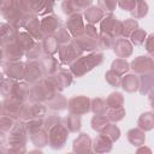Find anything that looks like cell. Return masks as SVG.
Segmentation results:
<instances>
[{
    "instance_id": "33",
    "label": "cell",
    "mask_w": 154,
    "mask_h": 154,
    "mask_svg": "<svg viewBox=\"0 0 154 154\" xmlns=\"http://www.w3.org/2000/svg\"><path fill=\"white\" fill-rule=\"evenodd\" d=\"M65 125L69 131H77L81 128V118L79 116L76 114H70L66 119H65Z\"/></svg>"
},
{
    "instance_id": "14",
    "label": "cell",
    "mask_w": 154,
    "mask_h": 154,
    "mask_svg": "<svg viewBox=\"0 0 154 154\" xmlns=\"http://www.w3.org/2000/svg\"><path fill=\"white\" fill-rule=\"evenodd\" d=\"M93 0H65L63 2V11L71 16L73 13H78L81 10L87 8L91 4Z\"/></svg>"
},
{
    "instance_id": "3",
    "label": "cell",
    "mask_w": 154,
    "mask_h": 154,
    "mask_svg": "<svg viewBox=\"0 0 154 154\" xmlns=\"http://www.w3.org/2000/svg\"><path fill=\"white\" fill-rule=\"evenodd\" d=\"M75 41L82 51H91V49L96 48V45H97L96 29L93 26V24L87 25L83 29V31L76 36Z\"/></svg>"
},
{
    "instance_id": "43",
    "label": "cell",
    "mask_w": 154,
    "mask_h": 154,
    "mask_svg": "<svg viewBox=\"0 0 154 154\" xmlns=\"http://www.w3.org/2000/svg\"><path fill=\"white\" fill-rule=\"evenodd\" d=\"M106 81H107V83H109L112 87H114V88H117V87H119L120 85V81H122V78H120V75H118L117 72H114L113 70H109L107 73H106Z\"/></svg>"
},
{
    "instance_id": "24",
    "label": "cell",
    "mask_w": 154,
    "mask_h": 154,
    "mask_svg": "<svg viewBox=\"0 0 154 154\" xmlns=\"http://www.w3.org/2000/svg\"><path fill=\"white\" fill-rule=\"evenodd\" d=\"M111 143H112V141L108 137H106L103 134H101L94 141V150H96V152H108V150H111Z\"/></svg>"
},
{
    "instance_id": "40",
    "label": "cell",
    "mask_w": 154,
    "mask_h": 154,
    "mask_svg": "<svg viewBox=\"0 0 154 154\" xmlns=\"http://www.w3.org/2000/svg\"><path fill=\"white\" fill-rule=\"evenodd\" d=\"M125 116V111L122 107H117V108H109L108 113H107V118L109 120H113V122H118L120 119H123V117Z\"/></svg>"
},
{
    "instance_id": "47",
    "label": "cell",
    "mask_w": 154,
    "mask_h": 154,
    "mask_svg": "<svg viewBox=\"0 0 154 154\" xmlns=\"http://www.w3.org/2000/svg\"><path fill=\"white\" fill-rule=\"evenodd\" d=\"M17 0H0V12L4 14L7 10H10L12 6H14Z\"/></svg>"
},
{
    "instance_id": "13",
    "label": "cell",
    "mask_w": 154,
    "mask_h": 154,
    "mask_svg": "<svg viewBox=\"0 0 154 154\" xmlns=\"http://www.w3.org/2000/svg\"><path fill=\"white\" fill-rule=\"evenodd\" d=\"M24 70H25V65L17 61H8L5 67L4 71L5 73L8 76V78L12 79H22L24 78Z\"/></svg>"
},
{
    "instance_id": "42",
    "label": "cell",
    "mask_w": 154,
    "mask_h": 154,
    "mask_svg": "<svg viewBox=\"0 0 154 154\" xmlns=\"http://www.w3.org/2000/svg\"><path fill=\"white\" fill-rule=\"evenodd\" d=\"M14 118H11L8 116H4L0 117V130L1 131H8L12 130V128L14 126Z\"/></svg>"
},
{
    "instance_id": "23",
    "label": "cell",
    "mask_w": 154,
    "mask_h": 154,
    "mask_svg": "<svg viewBox=\"0 0 154 154\" xmlns=\"http://www.w3.org/2000/svg\"><path fill=\"white\" fill-rule=\"evenodd\" d=\"M90 138L87 134H81V136L73 143L75 152H89L90 150Z\"/></svg>"
},
{
    "instance_id": "37",
    "label": "cell",
    "mask_w": 154,
    "mask_h": 154,
    "mask_svg": "<svg viewBox=\"0 0 154 154\" xmlns=\"http://www.w3.org/2000/svg\"><path fill=\"white\" fill-rule=\"evenodd\" d=\"M112 70L114 72H117L118 75H123L124 72H126L129 70V65L124 58H118L117 60H114L112 63Z\"/></svg>"
},
{
    "instance_id": "26",
    "label": "cell",
    "mask_w": 154,
    "mask_h": 154,
    "mask_svg": "<svg viewBox=\"0 0 154 154\" xmlns=\"http://www.w3.org/2000/svg\"><path fill=\"white\" fill-rule=\"evenodd\" d=\"M41 64H42V67L45 70V73L52 75L58 70V60L55 58H53L52 55L46 54V57L41 60Z\"/></svg>"
},
{
    "instance_id": "29",
    "label": "cell",
    "mask_w": 154,
    "mask_h": 154,
    "mask_svg": "<svg viewBox=\"0 0 154 154\" xmlns=\"http://www.w3.org/2000/svg\"><path fill=\"white\" fill-rule=\"evenodd\" d=\"M128 138L129 141L134 144V146H141L143 142H144V132L141 131L140 129H132L128 132Z\"/></svg>"
},
{
    "instance_id": "28",
    "label": "cell",
    "mask_w": 154,
    "mask_h": 154,
    "mask_svg": "<svg viewBox=\"0 0 154 154\" xmlns=\"http://www.w3.org/2000/svg\"><path fill=\"white\" fill-rule=\"evenodd\" d=\"M148 12V6L143 0H136V4L134 6V8L131 10V14L135 17V19L137 18H142L143 16H146Z\"/></svg>"
},
{
    "instance_id": "11",
    "label": "cell",
    "mask_w": 154,
    "mask_h": 154,
    "mask_svg": "<svg viewBox=\"0 0 154 154\" xmlns=\"http://www.w3.org/2000/svg\"><path fill=\"white\" fill-rule=\"evenodd\" d=\"M40 26H41V31H42L43 37L45 36H53L54 32L60 28V20L55 16H48L40 22Z\"/></svg>"
},
{
    "instance_id": "1",
    "label": "cell",
    "mask_w": 154,
    "mask_h": 154,
    "mask_svg": "<svg viewBox=\"0 0 154 154\" xmlns=\"http://www.w3.org/2000/svg\"><path fill=\"white\" fill-rule=\"evenodd\" d=\"M102 53H91L87 57H79L78 59H76L72 64H71V72L77 76L81 77L83 76L85 72L90 71L95 65H99L102 63Z\"/></svg>"
},
{
    "instance_id": "46",
    "label": "cell",
    "mask_w": 154,
    "mask_h": 154,
    "mask_svg": "<svg viewBox=\"0 0 154 154\" xmlns=\"http://www.w3.org/2000/svg\"><path fill=\"white\" fill-rule=\"evenodd\" d=\"M117 4L124 11H131L136 4V0H117Z\"/></svg>"
},
{
    "instance_id": "34",
    "label": "cell",
    "mask_w": 154,
    "mask_h": 154,
    "mask_svg": "<svg viewBox=\"0 0 154 154\" xmlns=\"http://www.w3.org/2000/svg\"><path fill=\"white\" fill-rule=\"evenodd\" d=\"M137 29V22L135 19H128L125 22H122V35L128 37L130 36L135 30Z\"/></svg>"
},
{
    "instance_id": "16",
    "label": "cell",
    "mask_w": 154,
    "mask_h": 154,
    "mask_svg": "<svg viewBox=\"0 0 154 154\" xmlns=\"http://www.w3.org/2000/svg\"><path fill=\"white\" fill-rule=\"evenodd\" d=\"M18 32L16 31V28H13L10 24H0V43L1 46H6L8 43H12L16 41Z\"/></svg>"
},
{
    "instance_id": "39",
    "label": "cell",
    "mask_w": 154,
    "mask_h": 154,
    "mask_svg": "<svg viewBox=\"0 0 154 154\" xmlns=\"http://www.w3.org/2000/svg\"><path fill=\"white\" fill-rule=\"evenodd\" d=\"M93 103L90 105L91 106V109L95 114H103L106 113L107 111V106H106V101L102 100V99H94L91 101Z\"/></svg>"
},
{
    "instance_id": "49",
    "label": "cell",
    "mask_w": 154,
    "mask_h": 154,
    "mask_svg": "<svg viewBox=\"0 0 154 154\" xmlns=\"http://www.w3.org/2000/svg\"><path fill=\"white\" fill-rule=\"evenodd\" d=\"M0 113H1V103H0Z\"/></svg>"
},
{
    "instance_id": "8",
    "label": "cell",
    "mask_w": 154,
    "mask_h": 154,
    "mask_svg": "<svg viewBox=\"0 0 154 154\" xmlns=\"http://www.w3.org/2000/svg\"><path fill=\"white\" fill-rule=\"evenodd\" d=\"M67 108L72 114L81 116L83 113H87L90 108V100L85 96H75L67 101Z\"/></svg>"
},
{
    "instance_id": "18",
    "label": "cell",
    "mask_w": 154,
    "mask_h": 154,
    "mask_svg": "<svg viewBox=\"0 0 154 154\" xmlns=\"http://www.w3.org/2000/svg\"><path fill=\"white\" fill-rule=\"evenodd\" d=\"M24 26L26 28L28 34H29L32 38H35V40L43 38V35H42V31H41V26H40V20H38L37 18H35V17L30 18V19L25 23Z\"/></svg>"
},
{
    "instance_id": "45",
    "label": "cell",
    "mask_w": 154,
    "mask_h": 154,
    "mask_svg": "<svg viewBox=\"0 0 154 154\" xmlns=\"http://www.w3.org/2000/svg\"><path fill=\"white\" fill-rule=\"evenodd\" d=\"M130 36H131L132 42L135 45H141V43H143L146 41V32L142 29H136Z\"/></svg>"
},
{
    "instance_id": "50",
    "label": "cell",
    "mask_w": 154,
    "mask_h": 154,
    "mask_svg": "<svg viewBox=\"0 0 154 154\" xmlns=\"http://www.w3.org/2000/svg\"><path fill=\"white\" fill-rule=\"evenodd\" d=\"M0 63H1V61H0Z\"/></svg>"
},
{
    "instance_id": "7",
    "label": "cell",
    "mask_w": 154,
    "mask_h": 154,
    "mask_svg": "<svg viewBox=\"0 0 154 154\" xmlns=\"http://www.w3.org/2000/svg\"><path fill=\"white\" fill-rule=\"evenodd\" d=\"M101 32L111 35L113 38H118L122 35V22L112 14L106 16L101 23Z\"/></svg>"
},
{
    "instance_id": "48",
    "label": "cell",
    "mask_w": 154,
    "mask_h": 154,
    "mask_svg": "<svg viewBox=\"0 0 154 154\" xmlns=\"http://www.w3.org/2000/svg\"><path fill=\"white\" fill-rule=\"evenodd\" d=\"M152 38H153V36L150 35L149 37H148V40H147V51L152 54Z\"/></svg>"
},
{
    "instance_id": "22",
    "label": "cell",
    "mask_w": 154,
    "mask_h": 154,
    "mask_svg": "<svg viewBox=\"0 0 154 154\" xmlns=\"http://www.w3.org/2000/svg\"><path fill=\"white\" fill-rule=\"evenodd\" d=\"M41 46H42L45 54H47V55H52L55 52H58V49H59V45H58L57 40L54 38V36H45Z\"/></svg>"
},
{
    "instance_id": "5",
    "label": "cell",
    "mask_w": 154,
    "mask_h": 154,
    "mask_svg": "<svg viewBox=\"0 0 154 154\" xmlns=\"http://www.w3.org/2000/svg\"><path fill=\"white\" fill-rule=\"evenodd\" d=\"M46 106H43L41 102H34V103H26L22 105L20 112H19V118L23 120H35V119H41L46 114Z\"/></svg>"
},
{
    "instance_id": "44",
    "label": "cell",
    "mask_w": 154,
    "mask_h": 154,
    "mask_svg": "<svg viewBox=\"0 0 154 154\" xmlns=\"http://www.w3.org/2000/svg\"><path fill=\"white\" fill-rule=\"evenodd\" d=\"M117 0H99V7L105 12H112L116 8Z\"/></svg>"
},
{
    "instance_id": "25",
    "label": "cell",
    "mask_w": 154,
    "mask_h": 154,
    "mask_svg": "<svg viewBox=\"0 0 154 154\" xmlns=\"http://www.w3.org/2000/svg\"><path fill=\"white\" fill-rule=\"evenodd\" d=\"M67 105V101L58 93H55L48 101H47V106L52 109H55V111H61L65 108V106Z\"/></svg>"
},
{
    "instance_id": "38",
    "label": "cell",
    "mask_w": 154,
    "mask_h": 154,
    "mask_svg": "<svg viewBox=\"0 0 154 154\" xmlns=\"http://www.w3.org/2000/svg\"><path fill=\"white\" fill-rule=\"evenodd\" d=\"M102 134H103L106 137H108L112 142H113V141H117V140L119 138V135H120L119 129H118L116 125H113V124H107V126L102 130Z\"/></svg>"
},
{
    "instance_id": "20",
    "label": "cell",
    "mask_w": 154,
    "mask_h": 154,
    "mask_svg": "<svg viewBox=\"0 0 154 154\" xmlns=\"http://www.w3.org/2000/svg\"><path fill=\"white\" fill-rule=\"evenodd\" d=\"M84 17L87 19V22L89 24H95L97 22H100L103 17V11L100 8V7H96V6H91L89 8H85V12H84Z\"/></svg>"
},
{
    "instance_id": "10",
    "label": "cell",
    "mask_w": 154,
    "mask_h": 154,
    "mask_svg": "<svg viewBox=\"0 0 154 154\" xmlns=\"http://www.w3.org/2000/svg\"><path fill=\"white\" fill-rule=\"evenodd\" d=\"M23 102L13 96H8L2 103H1V112L4 116H8L11 118H17L19 116L20 108Z\"/></svg>"
},
{
    "instance_id": "35",
    "label": "cell",
    "mask_w": 154,
    "mask_h": 154,
    "mask_svg": "<svg viewBox=\"0 0 154 154\" xmlns=\"http://www.w3.org/2000/svg\"><path fill=\"white\" fill-rule=\"evenodd\" d=\"M53 36H54V38L57 40L58 45H65V43H67V42L71 41L70 32H69L66 29H64V28H59V29L54 32Z\"/></svg>"
},
{
    "instance_id": "12",
    "label": "cell",
    "mask_w": 154,
    "mask_h": 154,
    "mask_svg": "<svg viewBox=\"0 0 154 154\" xmlns=\"http://www.w3.org/2000/svg\"><path fill=\"white\" fill-rule=\"evenodd\" d=\"M131 69L137 73L148 75L153 72V60L149 57H137L131 63Z\"/></svg>"
},
{
    "instance_id": "21",
    "label": "cell",
    "mask_w": 154,
    "mask_h": 154,
    "mask_svg": "<svg viewBox=\"0 0 154 154\" xmlns=\"http://www.w3.org/2000/svg\"><path fill=\"white\" fill-rule=\"evenodd\" d=\"M120 84L124 90H126L128 93H132L138 89L140 78H137V76H135V75H128L120 81Z\"/></svg>"
},
{
    "instance_id": "31",
    "label": "cell",
    "mask_w": 154,
    "mask_h": 154,
    "mask_svg": "<svg viewBox=\"0 0 154 154\" xmlns=\"http://www.w3.org/2000/svg\"><path fill=\"white\" fill-rule=\"evenodd\" d=\"M152 85H153V79H152V73L148 75H143L140 78V85L138 89L141 91V94H146L149 90H152Z\"/></svg>"
},
{
    "instance_id": "15",
    "label": "cell",
    "mask_w": 154,
    "mask_h": 154,
    "mask_svg": "<svg viewBox=\"0 0 154 154\" xmlns=\"http://www.w3.org/2000/svg\"><path fill=\"white\" fill-rule=\"evenodd\" d=\"M84 29L83 25V19L81 17L79 13H73L70 16V18L66 22V30L72 35V36H77L79 35Z\"/></svg>"
},
{
    "instance_id": "36",
    "label": "cell",
    "mask_w": 154,
    "mask_h": 154,
    "mask_svg": "<svg viewBox=\"0 0 154 154\" xmlns=\"http://www.w3.org/2000/svg\"><path fill=\"white\" fill-rule=\"evenodd\" d=\"M138 128L143 130H152L153 128V116L152 113H143L138 119Z\"/></svg>"
},
{
    "instance_id": "30",
    "label": "cell",
    "mask_w": 154,
    "mask_h": 154,
    "mask_svg": "<svg viewBox=\"0 0 154 154\" xmlns=\"http://www.w3.org/2000/svg\"><path fill=\"white\" fill-rule=\"evenodd\" d=\"M108 124V118L103 114H96L93 119H91V126L94 130L96 131H102Z\"/></svg>"
},
{
    "instance_id": "32",
    "label": "cell",
    "mask_w": 154,
    "mask_h": 154,
    "mask_svg": "<svg viewBox=\"0 0 154 154\" xmlns=\"http://www.w3.org/2000/svg\"><path fill=\"white\" fill-rule=\"evenodd\" d=\"M113 43H114V38L111 35H107V34L101 32L100 37H97V45H96V47H99L100 49H108V48L113 47Z\"/></svg>"
},
{
    "instance_id": "27",
    "label": "cell",
    "mask_w": 154,
    "mask_h": 154,
    "mask_svg": "<svg viewBox=\"0 0 154 154\" xmlns=\"http://www.w3.org/2000/svg\"><path fill=\"white\" fill-rule=\"evenodd\" d=\"M105 101H106L107 108H117V107H122L123 106L124 99H123V95L122 94H119V93H112V94H109V96Z\"/></svg>"
},
{
    "instance_id": "41",
    "label": "cell",
    "mask_w": 154,
    "mask_h": 154,
    "mask_svg": "<svg viewBox=\"0 0 154 154\" xmlns=\"http://www.w3.org/2000/svg\"><path fill=\"white\" fill-rule=\"evenodd\" d=\"M43 54H45V52H43L41 45H34L26 53L29 60H36V59H38V57H42Z\"/></svg>"
},
{
    "instance_id": "6",
    "label": "cell",
    "mask_w": 154,
    "mask_h": 154,
    "mask_svg": "<svg viewBox=\"0 0 154 154\" xmlns=\"http://www.w3.org/2000/svg\"><path fill=\"white\" fill-rule=\"evenodd\" d=\"M46 73H45V70L42 67L41 61H38V60H29L28 64L25 65L24 78H26L28 82L37 83L38 81L43 79Z\"/></svg>"
},
{
    "instance_id": "9",
    "label": "cell",
    "mask_w": 154,
    "mask_h": 154,
    "mask_svg": "<svg viewBox=\"0 0 154 154\" xmlns=\"http://www.w3.org/2000/svg\"><path fill=\"white\" fill-rule=\"evenodd\" d=\"M48 79L55 88V90H63L64 88L69 87L72 82L71 75L64 70H57L54 73H52V76L48 77Z\"/></svg>"
},
{
    "instance_id": "4",
    "label": "cell",
    "mask_w": 154,
    "mask_h": 154,
    "mask_svg": "<svg viewBox=\"0 0 154 154\" xmlns=\"http://www.w3.org/2000/svg\"><path fill=\"white\" fill-rule=\"evenodd\" d=\"M58 51H59V60L61 61V64H65V65H71L76 59L81 57L83 52L78 47L75 40H71L70 42L61 45V47H59Z\"/></svg>"
},
{
    "instance_id": "19",
    "label": "cell",
    "mask_w": 154,
    "mask_h": 154,
    "mask_svg": "<svg viewBox=\"0 0 154 154\" xmlns=\"http://www.w3.org/2000/svg\"><path fill=\"white\" fill-rule=\"evenodd\" d=\"M34 2V13L35 14H47L52 12L54 0H32Z\"/></svg>"
},
{
    "instance_id": "2",
    "label": "cell",
    "mask_w": 154,
    "mask_h": 154,
    "mask_svg": "<svg viewBox=\"0 0 154 154\" xmlns=\"http://www.w3.org/2000/svg\"><path fill=\"white\" fill-rule=\"evenodd\" d=\"M55 93L57 90L52 85L49 79L43 78L37 83H35V85H32L29 89V99L32 102H43V101L47 102Z\"/></svg>"
},
{
    "instance_id": "17",
    "label": "cell",
    "mask_w": 154,
    "mask_h": 154,
    "mask_svg": "<svg viewBox=\"0 0 154 154\" xmlns=\"http://www.w3.org/2000/svg\"><path fill=\"white\" fill-rule=\"evenodd\" d=\"M113 48H114V53L119 58H126L132 53V47H131L130 42L124 38L116 40L113 43Z\"/></svg>"
}]
</instances>
